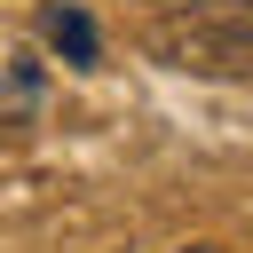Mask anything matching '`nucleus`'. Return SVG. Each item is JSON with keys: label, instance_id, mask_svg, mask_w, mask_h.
I'll use <instances>...</instances> for the list:
<instances>
[{"label": "nucleus", "instance_id": "nucleus-1", "mask_svg": "<svg viewBox=\"0 0 253 253\" xmlns=\"http://www.w3.org/2000/svg\"><path fill=\"white\" fill-rule=\"evenodd\" d=\"M142 47L166 71L253 87V0H190V8H166L142 32Z\"/></svg>", "mask_w": 253, "mask_h": 253}, {"label": "nucleus", "instance_id": "nucleus-3", "mask_svg": "<svg viewBox=\"0 0 253 253\" xmlns=\"http://www.w3.org/2000/svg\"><path fill=\"white\" fill-rule=\"evenodd\" d=\"M174 253H221V245H174Z\"/></svg>", "mask_w": 253, "mask_h": 253}, {"label": "nucleus", "instance_id": "nucleus-2", "mask_svg": "<svg viewBox=\"0 0 253 253\" xmlns=\"http://www.w3.org/2000/svg\"><path fill=\"white\" fill-rule=\"evenodd\" d=\"M40 32H47V47H55L71 71H95L103 40H95V16H87L79 0H47V8H40Z\"/></svg>", "mask_w": 253, "mask_h": 253}]
</instances>
